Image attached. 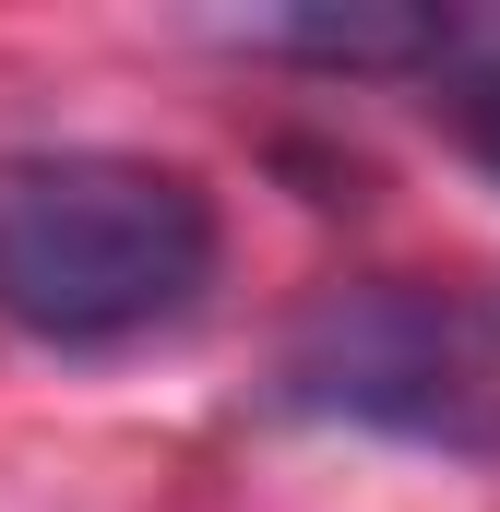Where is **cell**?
Listing matches in <instances>:
<instances>
[{"label": "cell", "instance_id": "obj_1", "mask_svg": "<svg viewBox=\"0 0 500 512\" xmlns=\"http://www.w3.org/2000/svg\"><path fill=\"white\" fill-rule=\"evenodd\" d=\"M215 191L167 155L36 143L0 155V322L48 358H120L215 298Z\"/></svg>", "mask_w": 500, "mask_h": 512}, {"label": "cell", "instance_id": "obj_2", "mask_svg": "<svg viewBox=\"0 0 500 512\" xmlns=\"http://www.w3.org/2000/svg\"><path fill=\"white\" fill-rule=\"evenodd\" d=\"M274 405L358 441L500 465V274H358L310 298L274 346Z\"/></svg>", "mask_w": 500, "mask_h": 512}, {"label": "cell", "instance_id": "obj_3", "mask_svg": "<svg viewBox=\"0 0 500 512\" xmlns=\"http://www.w3.org/2000/svg\"><path fill=\"white\" fill-rule=\"evenodd\" d=\"M393 84H417V108L500 179V12H453V0L429 12L417 0V48H405Z\"/></svg>", "mask_w": 500, "mask_h": 512}]
</instances>
